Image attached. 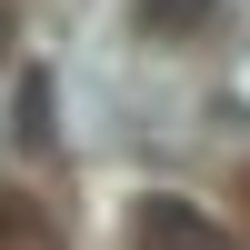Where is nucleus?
Wrapping results in <instances>:
<instances>
[{"label":"nucleus","instance_id":"f257e3e1","mask_svg":"<svg viewBox=\"0 0 250 250\" xmlns=\"http://www.w3.org/2000/svg\"><path fill=\"white\" fill-rule=\"evenodd\" d=\"M130 250H240V240L220 230L190 190H140L130 200Z\"/></svg>","mask_w":250,"mask_h":250},{"label":"nucleus","instance_id":"f03ea898","mask_svg":"<svg viewBox=\"0 0 250 250\" xmlns=\"http://www.w3.org/2000/svg\"><path fill=\"white\" fill-rule=\"evenodd\" d=\"M130 30L160 40V50H200L220 30V0H130Z\"/></svg>","mask_w":250,"mask_h":250},{"label":"nucleus","instance_id":"7ed1b4c3","mask_svg":"<svg viewBox=\"0 0 250 250\" xmlns=\"http://www.w3.org/2000/svg\"><path fill=\"white\" fill-rule=\"evenodd\" d=\"M50 70H30V80H20V150H50Z\"/></svg>","mask_w":250,"mask_h":250},{"label":"nucleus","instance_id":"20e7f679","mask_svg":"<svg viewBox=\"0 0 250 250\" xmlns=\"http://www.w3.org/2000/svg\"><path fill=\"white\" fill-rule=\"evenodd\" d=\"M0 250H70V240H60L50 220H30V210H10V220H0Z\"/></svg>","mask_w":250,"mask_h":250}]
</instances>
